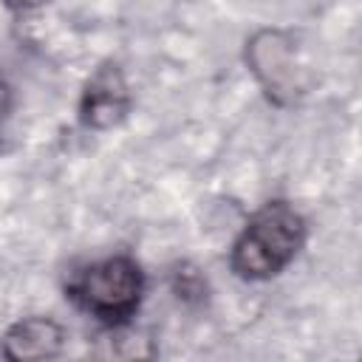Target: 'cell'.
Masks as SVG:
<instances>
[{
    "instance_id": "cell-1",
    "label": "cell",
    "mask_w": 362,
    "mask_h": 362,
    "mask_svg": "<svg viewBox=\"0 0 362 362\" xmlns=\"http://www.w3.org/2000/svg\"><path fill=\"white\" fill-rule=\"evenodd\" d=\"M305 240L303 218L283 201L260 206L232 246V269L246 280H269L294 260Z\"/></svg>"
},
{
    "instance_id": "cell-2",
    "label": "cell",
    "mask_w": 362,
    "mask_h": 362,
    "mask_svg": "<svg viewBox=\"0 0 362 362\" xmlns=\"http://www.w3.org/2000/svg\"><path fill=\"white\" fill-rule=\"evenodd\" d=\"M141 288H144L141 269L130 257H107L102 263H93L71 286L74 297L90 314L105 320L130 317L141 300Z\"/></svg>"
},
{
    "instance_id": "cell-3",
    "label": "cell",
    "mask_w": 362,
    "mask_h": 362,
    "mask_svg": "<svg viewBox=\"0 0 362 362\" xmlns=\"http://www.w3.org/2000/svg\"><path fill=\"white\" fill-rule=\"evenodd\" d=\"M246 62L274 102H291L300 93V65L288 34L263 28L246 42Z\"/></svg>"
},
{
    "instance_id": "cell-4",
    "label": "cell",
    "mask_w": 362,
    "mask_h": 362,
    "mask_svg": "<svg viewBox=\"0 0 362 362\" xmlns=\"http://www.w3.org/2000/svg\"><path fill=\"white\" fill-rule=\"evenodd\" d=\"M127 107H130V96H127V82H124L122 71L116 65L99 68L90 76L85 96H82L85 124H90L96 130H107L124 119Z\"/></svg>"
},
{
    "instance_id": "cell-5",
    "label": "cell",
    "mask_w": 362,
    "mask_h": 362,
    "mask_svg": "<svg viewBox=\"0 0 362 362\" xmlns=\"http://www.w3.org/2000/svg\"><path fill=\"white\" fill-rule=\"evenodd\" d=\"M65 331L48 317H25L14 322L3 337V356L11 362L51 359L62 351Z\"/></svg>"
},
{
    "instance_id": "cell-6",
    "label": "cell",
    "mask_w": 362,
    "mask_h": 362,
    "mask_svg": "<svg viewBox=\"0 0 362 362\" xmlns=\"http://www.w3.org/2000/svg\"><path fill=\"white\" fill-rule=\"evenodd\" d=\"M8 8H14V11H31V8H40V6H45L48 0H3Z\"/></svg>"
},
{
    "instance_id": "cell-7",
    "label": "cell",
    "mask_w": 362,
    "mask_h": 362,
    "mask_svg": "<svg viewBox=\"0 0 362 362\" xmlns=\"http://www.w3.org/2000/svg\"><path fill=\"white\" fill-rule=\"evenodd\" d=\"M8 107H11V90H8V85L0 79V122L6 119Z\"/></svg>"
}]
</instances>
